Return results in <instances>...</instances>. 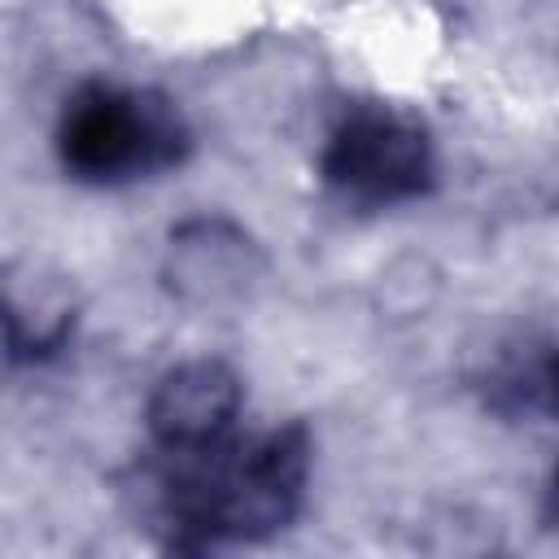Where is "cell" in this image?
<instances>
[{
    "instance_id": "cell-4",
    "label": "cell",
    "mask_w": 559,
    "mask_h": 559,
    "mask_svg": "<svg viewBox=\"0 0 559 559\" xmlns=\"http://www.w3.org/2000/svg\"><path fill=\"white\" fill-rule=\"evenodd\" d=\"M266 275V258L258 240L218 214H197L170 227L166 253H162V280L170 297L197 310L236 306L253 293V284Z\"/></svg>"
},
{
    "instance_id": "cell-1",
    "label": "cell",
    "mask_w": 559,
    "mask_h": 559,
    "mask_svg": "<svg viewBox=\"0 0 559 559\" xmlns=\"http://www.w3.org/2000/svg\"><path fill=\"white\" fill-rule=\"evenodd\" d=\"M162 528L175 550H218L266 542L306 507L314 441L306 424L227 437L214 450L166 459Z\"/></svg>"
},
{
    "instance_id": "cell-2",
    "label": "cell",
    "mask_w": 559,
    "mask_h": 559,
    "mask_svg": "<svg viewBox=\"0 0 559 559\" xmlns=\"http://www.w3.org/2000/svg\"><path fill=\"white\" fill-rule=\"evenodd\" d=\"M192 131L179 105L153 87L83 83L57 118V162L74 183L127 188L183 166Z\"/></svg>"
},
{
    "instance_id": "cell-3",
    "label": "cell",
    "mask_w": 559,
    "mask_h": 559,
    "mask_svg": "<svg viewBox=\"0 0 559 559\" xmlns=\"http://www.w3.org/2000/svg\"><path fill=\"white\" fill-rule=\"evenodd\" d=\"M319 179L349 210H393L419 201L437 183L432 135L402 109L358 105L328 131Z\"/></svg>"
},
{
    "instance_id": "cell-5",
    "label": "cell",
    "mask_w": 559,
    "mask_h": 559,
    "mask_svg": "<svg viewBox=\"0 0 559 559\" xmlns=\"http://www.w3.org/2000/svg\"><path fill=\"white\" fill-rule=\"evenodd\" d=\"M245 406L240 376L218 358H188L157 376L144 419L162 459L201 454L236 437V419Z\"/></svg>"
},
{
    "instance_id": "cell-6",
    "label": "cell",
    "mask_w": 559,
    "mask_h": 559,
    "mask_svg": "<svg viewBox=\"0 0 559 559\" xmlns=\"http://www.w3.org/2000/svg\"><path fill=\"white\" fill-rule=\"evenodd\" d=\"M79 328V293L70 275L44 258L0 266V358L9 367H44L61 358Z\"/></svg>"
},
{
    "instance_id": "cell-7",
    "label": "cell",
    "mask_w": 559,
    "mask_h": 559,
    "mask_svg": "<svg viewBox=\"0 0 559 559\" xmlns=\"http://www.w3.org/2000/svg\"><path fill=\"white\" fill-rule=\"evenodd\" d=\"M485 411L502 419H550L555 411V345L546 332H515L493 345L476 371Z\"/></svg>"
}]
</instances>
